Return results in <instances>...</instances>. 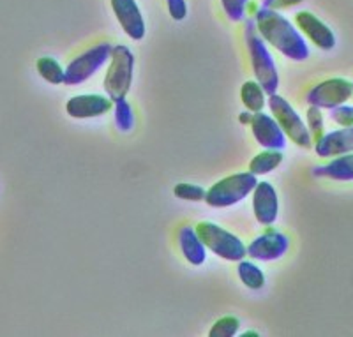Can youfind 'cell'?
<instances>
[{"mask_svg": "<svg viewBox=\"0 0 353 337\" xmlns=\"http://www.w3.org/2000/svg\"><path fill=\"white\" fill-rule=\"evenodd\" d=\"M256 30L267 43L281 52L290 61H305L309 57V48L304 37L297 28L290 23L283 14L274 9L265 8L256 14Z\"/></svg>", "mask_w": 353, "mask_h": 337, "instance_id": "cell-1", "label": "cell"}, {"mask_svg": "<svg viewBox=\"0 0 353 337\" xmlns=\"http://www.w3.org/2000/svg\"><path fill=\"white\" fill-rule=\"evenodd\" d=\"M132 71H134V57L131 50L124 45L113 46L105 76V90L113 103L125 99L132 83Z\"/></svg>", "mask_w": 353, "mask_h": 337, "instance_id": "cell-2", "label": "cell"}, {"mask_svg": "<svg viewBox=\"0 0 353 337\" xmlns=\"http://www.w3.org/2000/svg\"><path fill=\"white\" fill-rule=\"evenodd\" d=\"M245 43H248L249 55H251V64H253L254 76L261 89L267 94H276L279 87V76H277V68L274 64L272 55L269 53L261 37L256 34L254 21H248V30H245Z\"/></svg>", "mask_w": 353, "mask_h": 337, "instance_id": "cell-3", "label": "cell"}, {"mask_svg": "<svg viewBox=\"0 0 353 337\" xmlns=\"http://www.w3.org/2000/svg\"><path fill=\"white\" fill-rule=\"evenodd\" d=\"M196 233L205 247H209L214 254H217L223 260L241 261L248 254V247L237 235L226 232L225 228H221L214 223H198Z\"/></svg>", "mask_w": 353, "mask_h": 337, "instance_id": "cell-4", "label": "cell"}, {"mask_svg": "<svg viewBox=\"0 0 353 337\" xmlns=\"http://www.w3.org/2000/svg\"><path fill=\"white\" fill-rule=\"evenodd\" d=\"M256 184L258 181L254 173H235V175H230V177L216 182L207 191L205 201L210 207H217V209L230 207V205H235L244 200L249 193H253Z\"/></svg>", "mask_w": 353, "mask_h": 337, "instance_id": "cell-5", "label": "cell"}, {"mask_svg": "<svg viewBox=\"0 0 353 337\" xmlns=\"http://www.w3.org/2000/svg\"><path fill=\"white\" fill-rule=\"evenodd\" d=\"M269 106L270 112L276 116V122L279 124V127L283 129V133H285L293 143L302 147V149H311V147H313V138H311L307 125H305L304 121L299 116V113L290 106V103L285 97L277 96V94H270Z\"/></svg>", "mask_w": 353, "mask_h": 337, "instance_id": "cell-6", "label": "cell"}, {"mask_svg": "<svg viewBox=\"0 0 353 337\" xmlns=\"http://www.w3.org/2000/svg\"><path fill=\"white\" fill-rule=\"evenodd\" d=\"M353 97V83L346 78H330V80L321 81L314 85L313 89L309 90L305 101L311 106L318 108L332 110L337 106L345 105L346 101Z\"/></svg>", "mask_w": 353, "mask_h": 337, "instance_id": "cell-7", "label": "cell"}, {"mask_svg": "<svg viewBox=\"0 0 353 337\" xmlns=\"http://www.w3.org/2000/svg\"><path fill=\"white\" fill-rule=\"evenodd\" d=\"M112 48L113 46H110L108 43H101V45L94 46V48L81 53L80 57H77L65 69L64 83L77 85L96 74L97 69L110 59Z\"/></svg>", "mask_w": 353, "mask_h": 337, "instance_id": "cell-8", "label": "cell"}, {"mask_svg": "<svg viewBox=\"0 0 353 337\" xmlns=\"http://www.w3.org/2000/svg\"><path fill=\"white\" fill-rule=\"evenodd\" d=\"M290 238L277 229H267L248 245V256L261 261L279 260L288 251Z\"/></svg>", "mask_w": 353, "mask_h": 337, "instance_id": "cell-9", "label": "cell"}, {"mask_svg": "<svg viewBox=\"0 0 353 337\" xmlns=\"http://www.w3.org/2000/svg\"><path fill=\"white\" fill-rule=\"evenodd\" d=\"M295 23L320 50H332L336 46V36L332 30L320 18L314 17L313 12L299 11L295 14Z\"/></svg>", "mask_w": 353, "mask_h": 337, "instance_id": "cell-10", "label": "cell"}, {"mask_svg": "<svg viewBox=\"0 0 353 337\" xmlns=\"http://www.w3.org/2000/svg\"><path fill=\"white\" fill-rule=\"evenodd\" d=\"M253 210L256 221L263 226H270L277 219L279 201L276 189L269 182H258L253 189Z\"/></svg>", "mask_w": 353, "mask_h": 337, "instance_id": "cell-11", "label": "cell"}, {"mask_svg": "<svg viewBox=\"0 0 353 337\" xmlns=\"http://www.w3.org/2000/svg\"><path fill=\"white\" fill-rule=\"evenodd\" d=\"M251 127H253V134L256 138L258 143L267 149H277L281 150L286 143V136L283 133V129L279 127L272 116L267 115L263 112L254 113L251 119Z\"/></svg>", "mask_w": 353, "mask_h": 337, "instance_id": "cell-12", "label": "cell"}, {"mask_svg": "<svg viewBox=\"0 0 353 337\" xmlns=\"http://www.w3.org/2000/svg\"><path fill=\"white\" fill-rule=\"evenodd\" d=\"M113 108V101L99 94H85L74 96L68 101L65 110L74 119H92V116L105 115Z\"/></svg>", "mask_w": 353, "mask_h": 337, "instance_id": "cell-13", "label": "cell"}, {"mask_svg": "<svg viewBox=\"0 0 353 337\" xmlns=\"http://www.w3.org/2000/svg\"><path fill=\"white\" fill-rule=\"evenodd\" d=\"M112 8L119 23L131 39L138 41L145 36L143 17L134 0H112Z\"/></svg>", "mask_w": 353, "mask_h": 337, "instance_id": "cell-14", "label": "cell"}, {"mask_svg": "<svg viewBox=\"0 0 353 337\" xmlns=\"http://www.w3.org/2000/svg\"><path fill=\"white\" fill-rule=\"evenodd\" d=\"M314 150L320 157L345 156L353 152V125L325 133L314 143Z\"/></svg>", "mask_w": 353, "mask_h": 337, "instance_id": "cell-15", "label": "cell"}, {"mask_svg": "<svg viewBox=\"0 0 353 337\" xmlns=\"http://www.w3.org/2000/svg\"><path fill=\"white\" fill-rule=\"evenodd\" d=\"M179 245H181L184 258L191 265H201L207 258L203 242L198 237L196 229H193L191 226H182L179 229Z\"/></svg>", "mask_w": 353, "mask_h": 337, "instance_id": "cell-16", "label": "cell"}, {"mask_svg": "<svg viewBox=\"0 0 353 337\" xmlns=\"http://www.w3.org/2000/svg\"><path fill=\"white\" fill-rule=\"evenodd\" d=\"M316 177H327L332 181H353V152L339 156L327 165L314 168Z\"/></svg>", "mask_w": 353, "mask_h": 337, "instance_id": "cell-17", "label": "cell"}, {"mask_svg": "<svg viewBox=\"0 0 353 337\" xmlns=\"http://www.w3.org/2000/svg\"><path fill=\"white\" fill-rule=\"evenodd\" d=\"M281 163V150L267 149L265 152H260L258 156L253 157V161L249 163V172L254 173V175H265V173H270L272 170H276Z\"/></svg>", "mask_w": 353, "mask_h": 337, "instance_id": "cell-18", "label": "cell"}, {"mask_svg": "<svg viewBox=\"0 0 353 337\" xmlns=\"http://www.w3.org/2000/svg\"><path fill=\"white\" fill-rule=\"evenodd\" d=\"M265 90L261 89V85L258 81H245L241 89L242 103L249 112L258 113L263 110L265 106Z\"/></svg>", "mask_w": 353, "mask_h": 337, "instance_id": "cell-19", "label": "cell"}, {"mask_svg": "<svg viewBox=\"0 0 353 337\" xmlns=\"http://www.w3.org/2000/svg\"><path fill=\"white\" fill-rule=\"evenodd\" d=\"M239 277L251 289H260L265 285L263 272L254 263H251V261H241L239 263Z\"/></svg>", "mask_w": 353, "mask_h": 337, "instance_id": "cell-20", "label": "cell"}, {"mask_svg": "<svg viewBox=\"0 0 353 337\" xmlns=\"http://www.w3.org/2000/svg\"><path fill=\"white\" fill-rule=\"evenodd\" d=\"M37 69H39L41 76H43L46 81H50V83H55V85L64 83V76H65L64 69L61 68L59 62L50 59V57H43V59H39V61H37Z\"/></svg>", "mask_w": 353, "mask_h": 337, "instance_id": "cell-21", "label": "cell"}, {"mask_svg": "<svg viewBox=\"0 0 353 337\" xmlns=\"http://www.w3.org/2000/svg\"><path fill=\"white\" fill-rule=\"evenodd\" d=\"M307 129L313 138V143H316L323 134H325V122H323V115H321V108L318 106H309L307 110Z\"/></svg>", "mask_w": 353, "mask_h": 337, "instance_id": "cell-22", "label": "cell"}, {"mask_svg": "<svg viewBox=\"0 0 353 337\" xmlns=\"http://www.w3.org/2000/svg\"><path fill=\"white\" fill-rule=\"evenodd\" d=\"M239 325H241V323H239V318L235 316L221 318V320H217L216 323H214L209 336L210 337H233L235 334H237Z\"/></svg>", "mask_w": 353, "mask_h": 337, "instance_id": "cell-23", "label": "cell"}, {"mask_svg": "<svg viewBox=\"0 0 353 337\" xmlns=\"http://www.w3.org/2000/svg\"><path fill=\"white\" fill-rule=\"evenodd\" d=\"M173 194H175L176 198H181V200L201 201V200H205V196H207V191H205L201 185L185 184V182H182V184L175 185V189H173Z\"/></svg>", "mask_w": 353, "mask_h": 337, "instance_id": "cell-24", "label": "cell"}, {"mask_svg": "<svg viewBox=\"0 0 353 337\" xmlns=\"http://www.w3.org/2000/svg\"><path fill=\"white\" fill-rule=\"evenodd\" d=\"M115 122L122 131H129L134 124V115H132L131 106L125 99L115 101Z\"/></svg>", "mask_w": 353, "mask_h": 337, "instance_id": "cell-25", "label": "cell"}, {"mask_svg": "<svg viewBox=\"0 0 353 337\" xmlns=\"http://www.w3.org/2000/svg\"><path fill=\"white\" fill-rule=\"evenodd\" d=\"M230 20H242L248 9V0H221Z\"/></svg>", "mask_w": 353, "mask_h": 337, "instance_id": "cell-26", "label": "cell"}, {"mask_svg": "<svg viewBox=\"0 0 353 337\" xmlns=\"http://www.w3.org/2000/svg\"><path fill=\"white\" fill-rule=\"evenodd\" d=\"M330 119L341 127H350V125H353V106L341 105L337 108H332Z\"/></svg>", "mask_w": 353, "mask_h": 337, "instance_id": "cell-27", "label": "cell"}, {"mask_svg": "<svg viewBox=\"0 0 353 337\" xmlns=\"http://www.w3.org/2000/svg\"><path fill=\"white\" fill-rule=\"evenodd\" d=\"M168 9L173 20H184L188 14V4L185 0H168Z\"/></svg>", "mask_w": 353, "mask_h": 337, "instance_id": "cell-28", "label": "cell"}, {"mask_svg": "<svg viewBox=\"0 0 353 337\" xmlns=\"http://www.w3.org/2000/svg\"><path fill=\"white\" fill-rule=\"evenodd\" d=\"M302 0H272L270 4H265L267 8L274 6V8H292V6H297L301 4Z\"/></svg>", "mask_w": 353, "mask_h": 337, "instance_id": "cell-29", "label": "cell"}, {"mask_svg": "<svg viewBox=\"0 0 353 337\" xmlns=\"http://www.w3.org/2000/svg\"><path fill=\"white\" fill-rule=\"evenodd\" d=\"M251 119H253V115H251V113H242L241 115V122L242 124H251Z\"/></svg>", "mask_w": 353, "mask_h": 337, "instance_id": "cell-30", "label": "cell"}, {"mask_svg": "<svg viewBox=\"0 0 353 337\" xmlns=\"http://www.w3.org/2000/svg\"><path fill=\"white\" fill-rule=\"evenodd\" d=\"M248 336H258V334L256 332H245L244 337H248Z\"/></svg>", "mask_w": 353, "mask_h": 337, "instance_id": "cell-31", "label": "cell"}, {"mask_svg": "<svg viewBox=\"0 0 353 337\" xmlns=\"http://www.w3.org/2000/svg\"><path fill=\"white\" fill-rule=\"evenodd\" d=\"M352 83H353V81H352Z\"/></svg>", "mask_w": 353, "mask_h": 337, "instance_id": "cell-32", "label": "cell"}, {"mask_svg": "<svg viewBox=\"0 0 353 337\" xmlns=\"http://www.w3.org/2000/svg\"><path fill=\"white\" fill-rule=\"evenodd\" d=\"M352 99H353V97H352Z\"/></svg>", "mask_w": 353, "mask_h": 337, "instance_id": "cell-33", "label": "cell"}]
</instances>
